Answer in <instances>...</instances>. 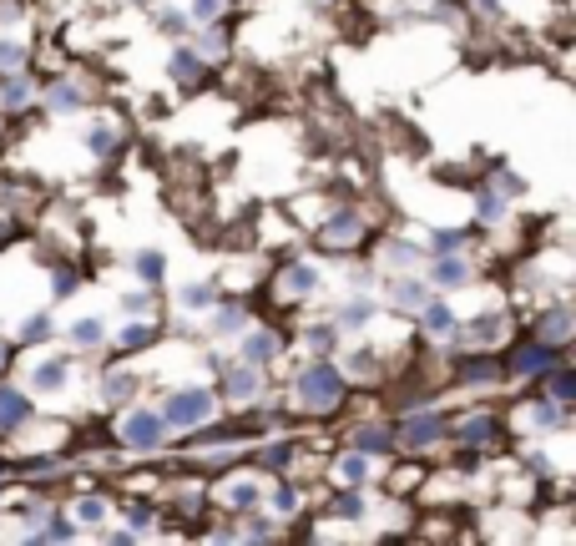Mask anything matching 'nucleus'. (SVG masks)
<instances>
[{"label":"nucleus","instance_id":"obj_1","mask_svg":"<svg viewBox=\"0 0 576 546\" xmlns=\"http://www.w3.org/2000/svg\"><path fill=\"white\" fill-rule=\"evenodd\" d=\"M298 400H304V410H334L344 400V375L334 365L304 369V375H298Z\"/></svg>","mask_w":576,"mask_h":546},{"label":"nucleus","instance_id":"obj_2","mask_svg":"<svg viewBox=\"0 0 576 546\" xmlns=\"http://www.w3.org/2000/svg\"><path fill=\"white\" fill-rule=\"evenodd\" d=\"M122 440H127L132 450H157V445H162V415L132 410V415L122 420Z\"/></svg>","mask_w":576,"mask_h":546},{"label":"nucleus","instance_id":"obj_3","mask_svg":"<svg viewBox=\"0 0 576 546\" xmlns=\"http://www.w3.org/2000/svg\"><path fill=\"white\" fill-rule=\"evenodd\" d=\"M207 415H213V394L207 390H182V394L167 400L162 420H172V425H197V420H207Z\"/></svg>","mask_w":576,"mask_h":546},{"label":"nucleus","instance_id":"obj_4","mask_svg":"<svg viewBox=\"0 0 576 546\" xmlns=\"http://www.w3.org/2000/svg\"><path fill=\"white\" fill-rule=\"evenodd\" d=\"M31 415V400L21 390H0V430H15Z\"/></svg>","mask_w":576,"mask_h":546},{"label":"nucleus","instance_id":"obj_5","mask_svg":"<svg viewBox=\"0 0 576 546\" xmlns=\"http://www.w3.org/2000/svg\"><path fill=\"white\" fill-rule=\"evenodd\" d=\"M354 238H359V217L354 213H339L329 228H324V243H329V248H349Z\"/></svg>","mask_w":576,"mask_h":546},{"label":"nucleus","instance_id":"obj_6","mask_svg":"<svg viewBox=\"0 0 576 546\" xmlns=\"http://www.w3.org/2000/svg\"><path fill=\"white\" fill-rule=\"evenodd\" d=\"M541 369H551V344H526L516 355V375H541Z\"/></svg>","mask_w":576,"mask_h":546},{"label":"nucleus","instance_id":"obj_7","mask_svg":"<svg viewBox=\"0 0 576 546\" xmlns=\"http://www.w3.org/2000/svg\"><path fill=\"white\" fill-rule=\"evenodd\" d=\"M440 430H445V425H440V415H420V420H410V425H405V440H410V445H430V440H440Z\"/></svg>","mask_w":576,"mask_h":546},{"label":"nucleus","instance_id":"obj_8","mask_svg":"<svg viewBox=\"0 0 576 546\" xmlns=\"http://www.w3.org/2000/svg\"><path fill=\"white\" fill-rule=\"evenodd\" d=\"M490 435H500V425L490 415H475V420H465V425H461V440H471V445L490 440Z\"/></svg>","mask_w":576,"mask_h":546},{"label":"nucleus","instance_id":"obj_9","mask_svg":"<svg viewBox=\"0 0 576 546\" xmlns=\"http://www.w3.org/2000/svg\"><path fill=\"white\" fill-rule=\"evenodd\" d=\"M269 355H273V334H248V344H243V359H248V365H263Z\"/></svg>","mask_w":576,"mask_h":546},{"label":"nucleus","instance_id":"obj_10","mask_svg":"<svg viewBox=\"0 0 576 546\" xmlns=\"http://www.w3.org/2000/svg\"><path fill=\"white\" fill-rule=\"evenodd\" d=\"M354 445L364 450V456H370V450H374V456H384V450H389V435H384V430H374V425H364V430L354 435Z\"/></svg>","mask_w":576,"mask_h":546},{"label":"nucleus","instance_id":"obj_11","mask_svg":"<svg viewBox=\"0 0 576 546\" xmlns=\"http://www.w3.org/2000/svg\"><path fill=\"white\" fill-rule=\"evenodd\" d=\"M425 329H430V334H450V329H455V314H450V309H425Z\"/></svg>","mask_w":576,"mask_h":546},{"label":"nucleus","instance_id":"obj_12","mask_svg":"<svg viewBox=\"0 0 576 546\" xmlns=\"http://www.w3.org/2000/svg\"><path fill=\"white\" fill-rule=\"evenodd\" d=\"M435 283H465V264H461V258H440Z\"/></svg>","mask_w":576,"mask_h":546},{"label":"nucleus","instance_id":"obj_13","mask_svg":"<svg viewBox=\"0 0 576 546\" xmlns=\"http://www.w3.org/2000/svg\"><path fill=\"white\" fill-rule=\"evenodd\" d=\"M541 334H546V339H566V334H571V319H566L562 309H556V314H546V324H541Z\"/></svg>","mask_w":576,"mask_h":546},{"label":"nucleus","instance_id":"obj_14","mask_svg":"<svg viewBox=\"0 0 576 546\" xmlns=\"http://www.w3.org/2000/svg\"><path fill=\"white\" fill-rule=\"evenodd\" d=\"M61 380H66V365H61V359H51V365L36 369V384H41V390H51V384H61Z\"/></svg>","mask_w":576,"mask_h":546},{"label":"nucleus","instance_id":"obj_15","mask_svg":"<svg viewBox=\"0 0 576 546\" xmlns=\"http://www.w3.org/2000/svg\"><path fill=\"white\" fill-rule=\"evenodd\" d=\"M571 394H576V375H566V369H562V375L551 380V400H571Z\"/></svg>","mask_w":576,"mask_h":546},{"label":"nucleus","instance_id":"obj_16","mask_svg":"<svg viewBox=\"0 0 576 546\" xmlns=\"http://www.w3.org/2000/svg\"><path fill=\"white\" fill-rule=\"evenodd\" d=\"M314 289V268H294L288 273V293H308Z\"/></svg>","mask_w":576,"mask_h":546},{"label":"nucleus","instance_id":"obj_17","mask_svg":"<svg viewBox=\"0 0 576 546\" xmlns=\"http://www.w3.org/2000/svg\"><path fill=\"white\" fill-rule=\"evenodd\" d=\"M228 390H233V394H248V390H258L253 369H238V375H228Z\"/></svg>","mask_w":576,"mask_h":546},{"label":"nucleus","instance_id":"obj_18","mask_svg":"<svg viewBox=\"0 0 576 546\" xmlns=\"http://www.w3.org/2000/svg\"><path fill=\"white\" fill-rule=\"evenodd\" d=\"M238 324H243V309H223V314H218V324H213V329H218V334H233V329H238Z\"/></svg>","mask_w":576,"mask_h":546},{"label":"nucleus","instance_id":"obj_19","mask_svg":"<svg viewBox=\"0 0 576 546\" xmlns=\"http://www.w3.org/2000/svg\"><path fill=\"white\" fill-rule=\"evenodd\" d=\"M339 476H344V481H349V486H354V481H364V460H359V456H349V460H339Z\"/></svg>","mask_w":576,"mask_h":546},{"label":"nucleus","instance_id":"obj_20","mask_svg":"<svg viewBox=\"0 0 576 546\" xmlns=\"http://www.w3.org/2000/svg\"><path fill=\"white\" fill-rule=\"evenodd\" d=\"M102 339V324H96V319H81L77 324V344H96Z\"/></svg>","mask_w":576,"mask_h":546},{"label":"nucleus","instance_id":"obj_21","mask_svg":"<svg viewBox=\"0 0 576 546\" xmlns=\"http://www.w3.org/2000/svg\"><path fill=\"white\" fill-rule=\"evenodd\" d=\"M486 375H496V365H490V359H475V365L461 369V380H486Z\"/></svg>","mask_w":576,"mask_h":546},{"label":"nucleus","instance_id":"obj_22","mask_svg":"<svg viewBox=\"0 0 576 546\" xmlns=\"http://www.w3.org/2000/svg\"><path fill=\"white\" fill-rule=\"evenodd\" d=\"M21 61H26V51H21V46H5V41H0V71H5V66L15 71Z\"/></svg>","mask_w":576,"mask_h":546},{"label":"nucleus","instance_id":"obj_23","mask_svg":"<svg viewBox=\"0 0 576 546\" xmlns=\"http://www.w3.org/2000/svg\"><path fill=\"white\" fill-rule=\"evenodd\" d=\"M228 501H233V506H253L258 491H253V486H228Z\"/></svg>","mask_w":576,"mask_h":546},{"label":"nucleus","instance_id":"obj_24","mask_svg":"<svg viewBox=\"0 0 576 546\" xmlns=\"http://www.w3.org/2000/svg\"><path fill=\"white\" fill-rule=\"evenodd\" d=\"M218 11H223V0H192V15H197V21H213Z\"/></svg>","mask_w":576,"mask_h":546},{"label":"nucleus","instance_id":"obj_25","mask_svg":"<svg viewBox=\"0 0 576 546\" xmlns=\"http://www.w3.org/2000/svg\"><path fill=\"white\" fill-rule=\"evenodd\" d=\"M461 243H465V233H461V228H445V233L435 238V248H440V254H450V248H461Z\"/></svg>","mask_w":576,"mask_h":546},{"label":"nucleus","instance_id":"obj_26","mask_svg":"<svg viewBox=\"0 0 576 546\" xmlns=\"http://www.w3.org/2000/svg\"><path fill=\"white\" fill-rule=\"evenodd\" d=\"M395 299L399 304H420L425 293H420V283H395Z\"/></svg>","mask_w":576,"mask_h":546},{"label":"nucleus","instance_id":"obj_27","mask_svg":"<svg viewBox=\"0 0 576 546\" xmlns=\"http://www.w3.org/2000/svg\"><path fill=\"white\" fill-rule=\"evenodd\" d=\"M137 268H142V279H157V273H162V258H157V254H142Z\"/></svg>","mask_w":576,"mask_h":546},{"label":"nucleus","instance_id":"obj_28","mask_svg":"<svg viewBox=\"0 0 576 546\" xmlns=\"http://www.w3.org/2000/svg\"><path fill=\"white\" fill-rule=\"evenodd\" d=\"M172 71H178L182 81H192V77H197V56H178V61H172Z\"/></svg>","mask_w":576,"mask_h":546},{"label":"nucleus","instance_id":"obj_29","mask_svg":"<svg viewBox=\"0 0 576 546\" xmlns=\"http://www.w3.org/2000/svg\"><path fill=\"white\" fill-rule=\"evenodd\" d=\"M147 339H152V329H147V324H137V329L122 334V344H127V349H137V344H147Z\"/></svg>","mask_w":576,"mask_h":546},{"label":"nucleus","instance_id":"obj_30","mask_svg":"<svg viewBox=\"0 0 576 546\" xmlns=\"http://www.w3.org/2000/svg\"><path fill=\"white\" fill-rule=\"evenodd\" d=\"M471 334H475V339H496V334H500V319H480Z\"/></svg>","mask_w":576,"mask_h":546},{"label":"nucleus","instance_id":"obj_31","mask_svg":"<svg viewBox=\"0 0 576 546\" xmlns=\"http://www.w3.org/2000/svg\"><path fill=\"white\" fill-rule=\"evenodd\" d=\"M102 511H106L102 501H81V506H77V516H81V521H102Z\"/></svg>","mask_w":576,"mask_h":546},{"label":"nucleus","instance_id":"obj_32","mask_svg":"<svg viewBox=\"0 0 576 546\" xmlns=\"http://www.w3.org/2000/svg\"><path fill=\"white\" fill-rule=\"evenodd\" d=\"M5 102H11V106L26 102V81H5Z\"/></svg>","mask_w":576,"mask_h":546},{"label":"nucleus","instance_id":"obj_33","mask_svg":"<svg viewBox=\"0 0 576 546\" xmlns=\"http://www.w3.org/2000/svg\"><path fill=\"white\" fill-rule=\"evenodd\" d=\"M364 319H370V309H364V304H349L344 309V324H349V329H354V324H364Z\"/></svg>","mask_w":576,"mask_h":546},{"label":"nucleus","instance_id":"obj_34","mask_svg":"<svg viewBox=\"0 0 576 546\" xmlns=\"http://www.w3.org/2000/svg\"><path fill=\"white\" fill-rule=\"evenodd\" d=\"M51 102H56V106H77V91H71V87H56Z\"/></svg>","mask_w":576,"mask_h":546},{"label":"nucleus","instance_id":"obj_35","mask_svg":"<svg viewBox=\"0 0 576 546\" xmlns=\"http://www.w3.org/2000/svg\"><path fill=\"white\" fill-rule=\"evenodd\" d=\"M334 511H339V516H359V501H354V495H344V501H339Z\"/></svg>","mask_w":576,"mask_h":546},{"label":"nucleus","instance_id":"obj_36","mask_svg":"<svg viewBox=\"0 0 576 546\" xmlns=\"http://www.w3.org/2000/svg\"><path fill=\"white\" fill-rule=\"evenodd\" d=\"M0 365H5V349H0Z\"/></svg>","mask_w":576,"mask_h":546}]
</instances>
